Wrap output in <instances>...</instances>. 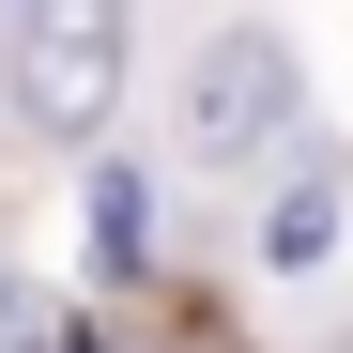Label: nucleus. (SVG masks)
<instances>
[{
    "mask_svg": "<svg viewBox=\"0 0 353 353\" xmlns=\"http://www.w3.org/2000/svg\"><path fill=\"white\" fill-rule=\"evenodd\" d=\"M292 123H307V62H292L276 31H200L185 92H169V154H185L200 185H230V169L292 154Z\"/></svg>",
    "mask_w": 353,
    "mask_h": 353,
    "instance_id": "obj_1",
    "label": "nucleus"
},
{
    "mask_svg": "<svg viewBox=\"0 0 353 353\" xmlns=\"http://www.w3.org/2000/svg\"><path fill=\"white\" fill-rule=\"evenodd\" d=\"M123 0H31L16 16V123L31 139H108L123 108Z\"/></svg>",
    "mask_w": 353,
    "mask_h": 353,
    "instance_id": "obj_2",
    "label": "nucleus"
},
{
    "mask_svg": "<svg viewBox=\"0 0 353 353\" xmlns=\"http://www.w3.org/2000/svg\"><path fill=\"white\" fill-rule=\"evenodd\" d=\"M338 215H353V200H338V154H307V169L276 185V215H261V261H276V276H323V261H338Z\"/></svg>",
    "mask_w": 353,
    "mask_h": 353,
    "instance_id": "obj_3",
    "label": "nucleus"
},
{
    "mask_svg": "<svg viewBox=\"0 0 353 353\" xmlns=\"http://www.w3.org/2000/svg\"><path fill=\"white\" fill-rule=\"evenodd\" d=\"M0 353H108V338L62 323V307H0Z\"/></svg>",
    "mask_w": 353,
    "mask_h": 353,
    "instance_id": "obj_4",
    "label": "nucleus"
},
{
    "mask_svg": "<svg viewBox=\"0 0 353 353\" xmlns=\"http://www.w3.org/2000/svg\"><path fill=\"white\" fill-rule=\"evenodd\" d=\"M92 230H108V276H139V185H123V169L92 185Z\"/></svg>",
    "mask_w": 353,
    "mask_h": 353,
    "instance_id": "obj_5",
    "label": "nucleus"
}]
</instances>
